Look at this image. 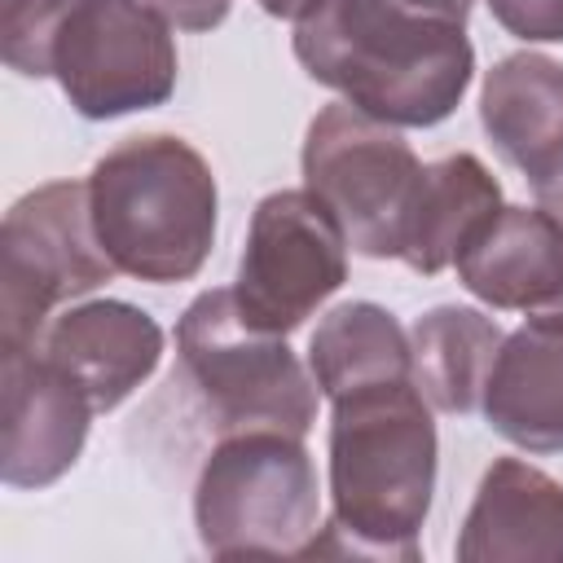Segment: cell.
<instances>
[{
    "mask_svg": "<svg viewBox=\"0 0 563 563\" xmlns=\"http://www.w3.org/2000/svg\"><path fill=\"white\" fill-rule=\"evenodd\" d=\"M501 207H506L501 185L475 154H449L422 163V176L405 211L400 264L418 277H435L453 268Z\"/></svg>",
    "mask_w": 563,
    "mask_h": 563,
    "instance_id": "2e32d148",
    "label": "cell"
},
{
    "mask_svg": "<svg viewBox=\"0 0 563 563\" xmlns=\"http://www.w3.org/2000/svg\"><path fill=\"white\" fill-rule=\"evenodd\" d=\"M453 268L497 312H563V220L545 207H501Z\"/></svg>",
    "mask_w": 563,
    "mask_h": 563,
    "instance_id": "4fadbf2b",
    "label": "cell"
},
{
    "mask_svg": "<svg viewBox=\"0 0 563 563\" xmlns=\"http://www.w3.org/2000/svg\"><path fill=\"white\" fill-rule=\"evenodd\" d=\"M303 189H312L365 260H400L405 211L422 163L400 128L334 101L303 132Z\"/></svg>",
    "mask_w": 563,
    "mask_h": 563,
    "instance_id": "52a82bcc",
    "label": "cell"
},
{
    "mask_svg": "<svg viewBox=\"0 0 563 563\" xmlns=\"http://www.w3.org/2000/svg\"><path fill=\"white\" fill-rule=\"evenodd\" d=\"M317 466L303 435L255 427L229 431L207 453L194 484V528L216 559H303L317 523Z\"/></svg>",
    "mask_w": 563,
    "mask_h": 563,
    "instance_id": "5b68a950",
    "label": "cell"
},
{
    "mask_svg": "<svg viewBox=\"0 0 563 563\" xmlns=\"http://www.w3.org/2000/svg\"><path fill=\"white\" fill-rule=\"evenodd\" d=\"M506 330L462 303H435L409 325L413 383L440 413H475L484 405L488 369L497 361Z\"/></svg>",
    "mask_w": 563,
    "mask_h": 563,
    "instance_id": "e0dca14e",
    "label": "cell"
},
{
    "mask_svg": "<svg viewBox=\"0 0 563 563\" xmlns=\"http://www.w3.org/2000/svg\"><path fill=\"white\" fill-rule=\"evenodd\" d=\"M92 224L119 273L189 282L216 242L220 189L211 163L172 132L128 136L88 172Z\"/></svg>",
    "mask_w": 563,
    "mask_h": 563,
    "instance_id": "3957f363",
    "label": "cell"
},
{
    "mask_svg": "<svg viewBox=\"0 0 563 563\" xmlns=\"http://www.w3.org/2000/svg\"><path fill=\"white\" fill-rule=\"evenodd\" d=\"M440 440L431 400L413 378L352 387L330 400V523L308 541L312 554L413 563L418 532L435 493Z\"/></svg>",
    "mask_w": 563,
    "mask_h": 563,
    "instance_id": "7a4b0ae2",
    "label": "cell"
},
{
    "mask_svg": "<svg viewBox=\"0 0 563 563\" xmlns=\"http://www.w3.org/2000/svg\"><path fill=\"white\" fill-rule=\"evenodd\" d=\"M317 4H321V0H260V9H264L268 18H282V22H299V18H308Z\"/></svg>",
    "mask_w": 563,
    "mask_h": 563,
    "instance_id": "7402d4cb",
    "label": "cell"
},
{
    "mask_svg": "<svg viewBox=\"0 0 563 563\" xmlns=\"http://www.w3.org/2000/svg\"><path fill=\"white\" fill-rule=\"evenodd\" d=\"M0 479L9 488L57 484L84 453L92 400L35 347H0Z\"/></svg>",
    "mask_w": 563,
    "mask_h": 563,
    "instance_id": "30bf717a",
    "label": "cell"
},
{
    "mask_svg": "<svg viewBox=\"0 0 563 563\" xmlns=\"http://www.w3.org/2000/svg\"><path fill=\"white\" fill-rule=\"evenodd\" d=\"M150 4L176 31H216L233 9V0H150Z\"/></svg>",
    "mask_w": 563,
    "mask_h": 563,
    "instance_id": "ffe728a7",
    "label": "cell"
},
{
    "mask_svg": "<svg viewBox=\"0 0 563 563\" xmlns=\"http://www.w3.org/2000/svg\"><path fill=\"white\" fill-rule=\"evenodd\" d=\"M479 123L493 150L532 185L563 163V62L510 53L479 84Z\"/></svg>",
    "mask_w": 563,
    "mask_h": 563,
    "instance_id": "9a60e30c",
    "label": "cell"
},
{
    "mask_svg": "<svg viewBox=\"0 0 563 563\" xmlns=\"http://www.w3.org/2000/svg\"><path fill=\"white\" fill-rule=\"evenodd\" d=\"M471 0H321L295 57L321 88L391 128L444 123L471 88Z\"/></svg>",
    "mask_w": 563,
    "mask_h": 563,
    "instance_id": "6da1fadb",
    "label": "cell"
},
{
    "mask_svg": "<svg viewBox=\"0 0 563 563\" xmlns=\"http://www.w3.org/2000/svg\"><path fill=\"white\" fill-rule=\"evenodd\" d=\"M308 369L325 400H334L352 387L413 378L409 330L383 303L347 299L317 321V330L308 339Z\"/></svg>",
    "mask_w": 563,
    "mask_h": 563,
    "instance_id": "ac0fdd59",
    "label": "cell"
},
{
    "mask_svg": "<svg viewBox=\"0 0 563 563\" xmlns=\"http://www.w3.org/2000/svg\"><path fill=\"white\" fill-rule=\"evenodd\" d=\"M35 352H44L97 413L119 409L163 361V325L123 299H88L57 312Z\"/></svg>",
    "mask_w": 563,
    "mask_h": 563,
    "instance_id": "8fae6325",
    "label": "cell"
},
{
    "mask_svg": "<svg viewBox=\"0 0 563 563\" xmlns=\"http://www.w3.org/2000/svg\"><path fill=\"white\" fill-rule=\"evenodd\" d=\"M479 409L501 440L563 453V312H537L501 339Z\"/></svg>",
    "mask_w": 563,
    "mask_h": 563,
    "instance_id": "5bb4252c",
    "label": "cell"
},
{
    "mask_svg": "<svg viewBox=\"0 0 563 563\" xmlns=\"http://www.w3.org/2000/svg\"><path fill=\"white\" fill-rule=\"evenodd\" d=\"M532 194H537V207H545L554 220H563V163H559L545 180H537Z\"/></svg>",
    "mask_w": 563,
    "mask_h": 563,
    "instance_id": "44dd1931",
    "label": "cell"
},
{
    "mask_svg": "<svg viewBox=\"0 0 563 563\" xmlns=\"http://www.w3.org/2000/svg\"><path fill=\"white\" fill-rule=\"evenodd\" d=\"M180 374L211 413L216 431H290L308 435L321 387L290 352L286 334L260 325L238 303L233 286L202 290L176 321Z\"/></svg>",
    "mask_w": 563,
    "mask_h": 563,
    "instance_id": "277c9868",
    "label": "cell"
},
{
    "mask_svg": "<svg viewBox=\"0 0 563 563\" xmlns=\"http://www.w3.org/2000/svg\"><path fill=\"white\" fill-rule=\"evenodd\" d=\"M88 180H48L22 194L0 224V347H35L53 308L114 277Z\"/></svg>",
    "mask_w": 563,
    "mask_h": 563,
    "instance_id": "8992f818",
    "label": "cell"
},
{
    "mask_svg": "<svg viewBox=\"0 0 563 563\" xmlns=\"http://www.w3.org/2000/svg\"><path fill=\"white\" fill-rule=\"evenodd\" d=\"M172 22L150 0H70L48 48V79L84 119L154 110L176 92Z\"/></svg>",
    "mask_w": 563,
    "mask_h": 563,
    "instance_id": "ba28073f",
    "label": "cell"
},
{
    "mask_svg": "<svg viewBox=\"0 0 563 563\" xmlns=\"http://www.w3.org/2000/svg\"><path fill=\"white\" fill-rule=\"evenodd\" d=\"M347 233L312 189L264 194L251 211L233 295L251 321L290 334L347 282Z\"/></svg>",
    "mask_w": 563,
    "mask_h": 563,
    "instance_id": "9c48e42d",
    "label": "cell"
},
{
    "mask_svg": "<svg viewBox=\"0 0 563 563\" xmlns=\"http://www.w3.org/2000/svg\"><path fill=\"white\" fill-rule=\"evenodd\" d=\"M453 554L462 563H563V484L523 457H497L479 475Z\"/></svg>",
    "mask_w": 563,
    "mask_h": 563,
    "instance_id": "7c38bea8",
    "label": "cell"
},
{
    "mask_svg": "<svg viewBox=\"0 0 563 563\" xmlns=\"http://www.w3.org/2000/svg\"><path fill=\"white\" fill-rule=\"evenodd\" d=\"M488 13L528 44L563 40V0H488Z\"/></svg>",
    "mask_w": 563,
    "mask_h": 563,
    "instance_id": "d6986e66",
    "label": "cell"
}]
</instances>
